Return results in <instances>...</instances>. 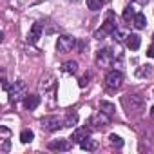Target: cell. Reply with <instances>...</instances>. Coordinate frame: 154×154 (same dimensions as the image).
Returning <instances> with one entry per match:
<instances>
[{
    "instance_id": "19",
    "label": "cell",
    "mask_w": 154,
    "mask_h": 154,
    "mask_svg": "<svg viewBox=\"0 0 154 154\" xmlns=\"http://www.w3.org/2000/svg\"><path fill=\"white\" fill-rule=\"evenodd\" d=\"M80 147L84 149V150H96V147H98V143L94 141V140H91V138H85L84 141H80Z\"/></svg>"
},
{
    "instance_id": "29",
    "label": "cell",
    "mask_w": 154,
    "mask_h": 154,
    "mask_svg": "<svg viewBox=\"0 0 154 154\" xmlns=\"http://www.w3.org/2000/svg\"><path fill=\"white\" fill-rule=\"evenodd\" d=\"M152 40H154V35H152Z\"/></svg>"
},
{
    "instance_id": "5",
    "label": "cell",
    "mask_w": 154,
    "mask_h": 154,
    "mask_svg": "<svg viewBox=\"0 0 154 154\" xmlns=\"http://www.w3.org/2000/svg\"><path fill=\"white\" fill-rule=\"evenodd\" d=\"M74 45H76V40H74L72 36H67V35L60 36L58 42H56V49H58V53H69V51L74 49Z\"/></svg>"
},
{
    "instance_id": "16",
    "label": "cell",
    "mask_w": 154,
    "mask_h": 154,
    "mask_svg": "<svg viewBox=\"0 0 154 154\" xmlns=\"http://www.w3.org/2000/svg\"><path fill=\"white\" fill-rule=\"evenodd\" d=\"M132 24H134L136 29H145V27H147V18H145V15H143V13H136L134 18H132Z\"/></svg>"
},
{
    "instance_id": "1",
    "label": "cell",
    "mask_w": 154,
    "mask_h": 154,
    "mask_svg": "<svg viewBox=\"0 0 154 154\" xmlns=\"http://www.w3.org/2000/svg\"><path fill=\"white\" fill-rule=\"evenodd\" d=\"M8 94H9V102H11V103H17V102H20V100H24V98L27 96L26 82H24V80H17V82L9 87Z\"/></svg>"
},
{
    "instance_id": "4",
    "label": "cell",
    "mask_w": 154,
    "mask_h": 154,
    "mask_svg": "<svg viewBox=\"0 0 154 154\" xmlns=\"http://www.w3.org/2000/svg\"><path fill=\"white\" fill-rule=\"evenodd\" d=\"M122 82H123V72H122V71L112 69V71H109L107 76H105V85H107L109 89H120V87H122Z\"/></svg>"
},
{
    "instance_id": "17",
    "label": "cell",
    "mask_w": 154,
    "mask_h": 154,
    "mask_svg": "<svg viewBox=\"0 0 154 154\" xmlns=\"http://www.w3.org/2000/svg\"><path fill=\"white\" fill-rule=\"evenodd\" d=\"M62 71L67 72V74H74L76 71H78V63H76L74 60H69V62H65V63L62 65Z\"/></svg>"
},
{
    "instance_id": "10",
    "label": "cell",
    "mask_w": 154,
    "mask_h": 154,
    "mask_svg": "<svg viewBox=\"0 0 154 154\" xmlns=\"http://www.w3.org/2000/svg\"><path fill=\"white\" fill-rule=\"evenodd\" d=\"M89 136H91V131H89V129H85V127H80V129H76V131L72 132V136H71L69 140H71V141H78V143H80V141H84V140H85V138H89Z\"/></svg>"
},
{
    "instance_id": "26",
    "label": "cell",
    "mask_w": 154,
    "mask_h": 154,
    "mask_svg": "<svg viewBox=\"0 0 154 154\" xmlns=\"http://www.w3.org/2000/svg\"><path fill=\"white\" fill-rule=\"evenodd\" d=\"M78 85H80V87H85V85H87V76H84V78H80Z\"/></svg>"
},
{
    "instance_id": "7",
    "label": "cell",
    "mask_w": 154,
    "mask_h": 154,
    "mask_svg": "<svg viewBox=\"0 0 154 154\" xmlns=\"http://www.w3.org/2000/svg\"><path fill=\"white\" fill-rule=\"evenodd\" d=\"M112 60H114V54H112L111 49H102V51H98V56H96L98 65H102V67H109V65L112 63Z\"/></svg>"
},
{
    "instance_id": "14",
    "label": "cell",
    "mask_w": 154,
    "mask_h": 154,
    "mask_svg": "<svg viewBox=\"0 0 154 154\" xmlns=\"http://www.w3.org/2000/svg\"><path fill=\"white\" fill-rule=\"evenodd\" d=\"M125 38H127V47H129V49H132V51L140 49V45H141V38H140L138 35H127Z\"/></svg>"
},
{
    "instance_id": "18",
    "label": "cell",
    "mask_w": 154,
    "mask_h": 154,
    "mask_svg": "<svg viewBox=\"0 0 154 154\" xmlns=\"http://www.w3.org/2000/svg\"><path fill=\"white\" fill-rule=\"evenodd\" d=\"M100 111L105 112V114H109V116H112V114L116 112V107H114L111 102H100Z\"/></svg>"
},
{
    "instance_id": "21",
    "label": "cell",
    "mask_w": 154,
    "mask_h": 154,
    "mask_svg": "<svg viewBox=\"0 0 154 154\" xmlns=\"http://www.w3.org/2000/svg\"><path fill=\"white\" fill-rule=\"evenodd\" d=\"M33 138H35V132L29 131V129H24V131L20 132V141H22V143H31Z\"/></svg>"
},
{
    "instance_id": "11",
    "label": "cell",
    "mask_w": 154,
    "mask_h": 154,
    "mask_svg": "<svg viewBox=\"0 0 154 154\" xmlns=\"http://www.w3.org/2000/svg\"><path fill=\"white\" fill-rule=\"evenodd\" d=\"M38 105H40V96L38 94H29V96L24 98V107L27 111H35Z\"/></svg>"
},
{
    "instance_id": "22",
    "label": "cell",
    "mask_w": 154,
    "mask_h": 154,
    "mask_svg": "<svg viewBox=\"0 0 154 154\" xmlns=\"http://www.w3.org/2000/svg\"><path fill=\"white\" fill-rule=\"evenodd\" d=\"M105 2L107 0H87V8L91 11H98V9H102V6H105Z\"/></svg>"
},
{
    "instance_id": "20",
    "label": "cell",
    "mask_w": 154,
    "mask_h": 154,
    "mask_svg": "<svg viewBox=\"0 0 154 154\" xmlns=\"http://www.w3.org/2000/svg\"><path fill=\"white\" fill-rule=\"evenodd\" d=\"M76 123H78V114L76 112H69L63 120V127H74Z\"/></svg>"
},
{
    "instance_id": "12",
    "label": "cell",
    "mask_w": 154,
    "mask_h": 154,
    "mask_svg": "<svg viewBox=\"0 0 154 154\" xmlns=\"http://www.w3.org/2000/svg\"><path fill=\"white\" fill-rule=\"evenodd\" d=\"M51 150H69L71 149V141L69 140H54L49 143Z\"/></svg>"
},
{
    "instance_id": "28",
    "label": "cell",
    "mask_w": 154,
    "mask_h": 154,
    "mask_svg": "<svg viewBox=\"0 0 154 154\" xmlns=\"http://www.w3.org/2000/svg\"><path fill=\"white\" fill-rule=\"evenodd\" d=\"M150 112H152V116H154V105H152V109H150Z\"/></svg>"
},
{
    "instance_id": "13",
    "label": "cell",
    "mask_w": 154,
    "mask_h": 154,
    "mask_svg": "<svg viewBox=\"0 0 154 154\" xmlns=\"http://www.w3.org/2000/svg\"><path fill=\"white\" fill-rule=\"evenodd\" d=\"M38 2H42V0H11V6L17 8V9H26V8L35 6Z\"/></svg>"
},
{
    "instance_id": "6",
    "label": "cell",
    "mask_w": 154,
    "mask_h": 154,
    "mask_svg": "<svg viewBox=\"0 0 154 154\" xmlns=\"http://www.w3.org/2000/svg\"><path fill=\"white\" fill-rule=\"evenodd\" d=\"M9 138H11V131L8 127H0V152L2 154L9 152V147H11Z\"/></svg>"
},
{
    "instance_id": "27",
    "label": "cell",
    "mask_w": 154,
    "mask_h": 154,
    "mask_svg": "<svg viewBox=\"0 0 154 154\" xmlns=\"http://www.w3.org/2000/svg\"><path fill=\"white\" fill-rule=\"evenodd\" d=\"M134 2H138V4H141V6H145V4L149 2V0H134Z\"/></svg>"
},
{
    "instance_id": "24",
    "label": "cell",
    "mask_w": 154,
    "mask_h": 154,
    "mask_svg": "<svg viewBox=\"0 0 154 154\" xmlns=\"http://www.w3.org/2000/svg\"><path fill=\"white\" fill-rule=\"evenodd\" d=\"M134 15H136V13H134V8H132V6H127V8L123 9V18H125V20L134 18Z\"/></svg>"
},
{
    "instance_id": "15",
    "label": "cell",
    "mask_w": 154,
    "mask_h": 154,
    "mask_svg": "<svg viewBox=\"0 0 154 154\" xmlns=\"http://www.w3.org/2000/svg\"><path fill=\"white\" fill-rule=\"evenodd\" d=\"M125 102H131V111H140L143 107V100L138 94H131L129 98H125Z\"/></svg>"
},
{
    "instance_id": "2",
    "label": "cell",
    "mask_w": 154,
    "mask_h": 154,
    "mask_svg": "<svg viewBox=\"0 0 154 154\" xmlns=\"http://www.w3.org/2000/svg\"><path fill=\"white\" fill-rule=\"evenodd\" d=\"M40 127H42V131H47V132H54V131H58L60 127H63V122L58 118V116H44L42 120H40Z\"/></svg>"
},
{
    "instance_id": "8",
    "label": "cell",
    "mask_w": 154,
    "mask_h": 154,
    "mask_svg": "<svg viewBox=\"0 0 154 154\" xmlns=\"http://www.w3.org/2000/svg\"><path fill=\"white\" fill-rule=\"evenodd\" d=\"M42 33H44V26H42V22H36V24L31 27L29 35H27V42H29V44H36V42L40 40Z\"/></svg>"
},
{
    "instance_id": "23",
    "label": "cell",
    "mask_w": 154,
    "mask_h": 154,
    "mask_svg": "<svg viewBox=\"0 0 154 154\" xmlns=\"http://www.w3.org/2000/svg\"><path fill=\"white\" fill-rule=\"evenodd\" d=\"M109 140H111V143H112L114 147H118V149H122V147H123V140H122L120 136H116V134H111V136H109Z\"/></svg>"
},
{
    "instance_id": "9",
    "label": "cell",
    "mask_w": 154,
    "mask_h": 154,
    "mask_svg": "<svg viewBox=\"0 0 154 154\" xmlns=\"http://www.w3.org/2000/svg\"><path fill=\"white\" fill-rule=\"evenodd\" d=\"M91 125H94V127H98V129L109 125V114H105V112L100 111L98 114H94V116L91 118Z\"/></svg>"
},
{
    "instance_id": "3",
    "label": "cell",
    "mask_w": 154,
    "mask_h": 154,
    "mask_svg": "<svg viewBox=\"0 0 154 154\" xmlns=\"http://www.w3.org/2000/svg\"><path fill=\"white\" fill-rule=\"evenodd\" d=\"M116 29H118V27H116V20H114V15H112V13H109L107 20H105V22H103V26H102V27L96 31V35H94V36L102 40V38H103V36H107V35H112Z\"/></svg>"
},
{
    "instance_id": "25",
    "label": "cell",
    "mask_w": 154,
    "mask_h": 154,
    "mask_svg": "<svg viewBox=\"0 0 154 154\" xmlns=\"http://www.w3.org/2000/svg\"><path fill=\"white\" fill-rule=\"evenodd\" d=\"M147 56L154 58V44H150V45H149V49H147Z\"/></svg>"
}]
</instances>
